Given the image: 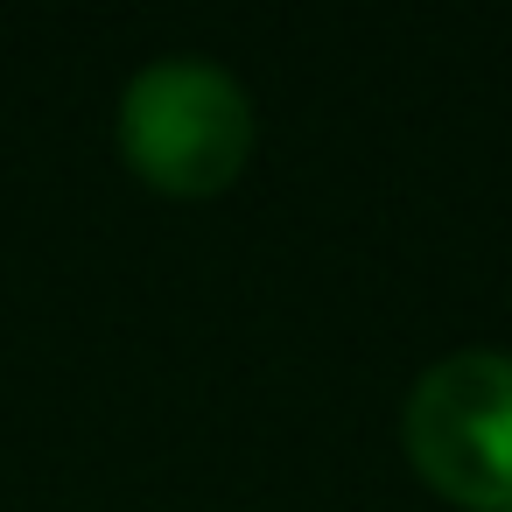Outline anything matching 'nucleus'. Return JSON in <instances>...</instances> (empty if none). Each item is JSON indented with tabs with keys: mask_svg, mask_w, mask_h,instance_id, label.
Wrapping results in <instances>:
<instances>
[{
	"mask_svg": "<svg viewBox=\"0 0 512 512\" xmlns=\"http://www.w3.org/2000/svg\"><path fill=\"white\" fill-rule=\"evenodd\" d=\"M120 155L169 197H211L253 162V99L218 57H148L120 92Z\"/></svg>",
	"mask_w": 512,
	"mask_h": 512,
	"instance_id": "obj_1",
	"label": "nucleus"
},
{
	"mask_svg": "<svg viewBox=\"0 0 512 512\" xmlns=\"http://www.w3.org/2000/svg\"><path fill=\"white\" fill-rule=\"evenodd\" d=\"M400 442L442 498L512 512V351L435 358L400 407Z\"/></svg>",
	"mask_w": 512,
	"mask_h": 512,
	"instance_id": "obj_2",
	"label": "nucleus"
}]
</instances>
